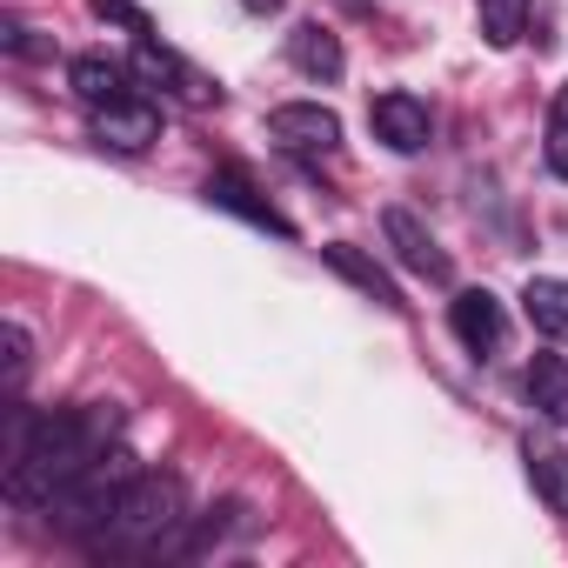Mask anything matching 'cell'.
<instances>
[{
    "mask_svg": "<svg viewBox=\"0 0 568 568\" xmlns=\"http://www.w3.org/2000/svg\"><path fill=\"white\" fill-rule=\"evenodd\" d=\"M288 61H295L308 81H322V88L348 74L342 34H335V28H322V21H295V28H288Z\"/></svg>",
    "mask_w": 568,
    "mask_h": 568,
    "instance_id": "cell-11",
    "label": "cell"
},
{
    "mask_svg": "<svg viewBox=\"0 0 568 568\" xmlns=\"http://www.w3.org/2000/svg\"><path fill=\"white\" fill-rule=\"evenodd\" d=\"M121 435V408L114 402H81V408H48L34 415L21 395H8V442H0V462H8V501L28 515H48V501Z\"/></svg>",
    "mask_w": 568,
    "mask_h": 568,
    "instance_id": "cell-1",
    "label": "cell"
},
{
    "mask_svg": "<svg viewBox=\"0 0 568 568\" xmlns=\"http://www.w3.org/2000/svg\"><path fill=\"white\" fill-rule=\"evenodd\" d=\"M94 141H101V148H121V154H141V148L161 141V108L141 101V94L108 101V108H94Z\"/></svg>",
    "mask_w": 568,
    "mask_h": 568,
    "instance_id": "cell-9",
    "label": "cell"
},
{
    "mask_svg": "<svg viewBox=\"0 0 568 568\" xmlns=\"http://www.w3.org/2000/svg\"><path fill=\"white\" fill-rule=\"evenodd\" d=\"M207 201H214V207H227V214H241V221H254V227H267V234H281V241H295V221L281 214L274 201H261V194H254V181H247V174H234V168H221V174L207 181Z\"/></svg>",
    "mask_w": 568,
    "mask_h": 568,
    "instance_id": "cell-10",
    "label": "cell"
},
{
    "mask_svg": "<svg viewBox=\"0 0 568 568\" xmlns=\"http://www.w3.org/2000/svg\"><path fill=\"white\" fill-rule=\"evenodd\" d=\"M267 141L281 154H302V161H328L342 148V114L322 108V101H281L267 114Z\"/></svg>",
    "mask_w": 568,
    "mask_h": 568,
    "instance_id": "cell-4",
    "label": "cell"
},
{
    "mask_svg": "<svg viewBox=\"0 0 568 568\" xmlns=\"http://www.w3.org/2000/svg\"><path fill=\"white\" fill-rule=\"evenodd\" d=\"M88 8H94L101 21H114V28H128L134 41H154V21H148V14L134 8V0H88Z\"/></svg>",
    "mask_w": 568,
    "mask_h": 568,
    "instance_id": "cell-20",
    "label": "cell"
},
{
    "mask_svg": "<svg viewBox=\"0 0 568 568\" xmlns=\"http://www.w3.org/2000/svg\"><path fill=\"white\" fill-rule=\"evenodd\" d=\"M128 61H108V54H74L68 61V88L88 101V108H108V101H128L134 88H128Z\"/></svg>",
    "mask_w": 568,
    "mask_h": 568,
    "instance_id": "cell-14",
    "label": "cell"
},
{
    "mask_svg": "<svg viewBox=\"0 0 568 568\" xmlns=\"http://www.w3.org/2000/svg\"><path fill=\"white\" fill-rule=\"evenodd\" d=\"M28 368H34V335L21 322H0V382H8V395L28 388Z\"/></svg>",
    "mask_w": 568,
    "mask_h": 568,
    "instance_id": "cell-17",
    "label": "cell"
},
{
    "mask_svg": "<svg viewBox=\"0 0 568 568\" xmlns=\"http://www.w3.org/2000/svg\"><path fill=\"white\" fill-rule=\"evenodd\" d=\"M521 468H528L535 495L548 501V515L568 521V448L548 442V435H521Z\"/></svg>",
    "mask_w": 568,
    "mask_h": 568,
    "instance_id": "cell-12",
    "label": "cell"
},
{
    "mask_svg": "<svg viewBox=\"0 0 568 568\" xmlns=\"http://www.w3.org/2000/svg\"><path fill=\"white\" fill-rule=\"evenodd\" d=\"M521 315H528L548 342H568V274H528Z\"/></svg>",
    "mask_w": 568,
    "mask_h": 568,
    "instance_id": "cell-15",
    "label": "cell"
},
{
    "mask_svg": "<svg viewBox=\"0 0 568 568\" xmlns=\"http://www.w3.org/2000/svg\"><path fill=\"white\" fill-rule=\"evenodd\" d=\"M134 475H141L134 448H128V442H108V448H101V455H94V462H88L54 501H48V528L68 535V541H88V535L108 521V508L121 501V488H128Z\"/></svg>",
    "mask_w": 568,
    "mask_h": 568,
    "instance_id": "cell-3",
    "label": "cell"
},
{
    "mask_svg": "<svg viewBox=\"0 0 568 568\" xmlns=\"http://www.w3.org/2000/svg\"><path fill=\"white\" fill-rule=\"evenodd\" d=\"M448 328H455V342H462L468 355H481V362L508 342V315H501V302H495L488 288H462V295L448 302Z\"/></svg>",
    "mask_w": 568,
    "mask_h": 568,
    "instance_id": "cell-8",
    "label": "cell"
},
{
    "mask_svg": "<svg viewBox=\"0 0 568 568\" xmlns=\"http://www.w3.org/2000/svg\"><path fill=\"white\" fill-rule=\"evenodd\" d=\"M368 128H375V141L395 148V154H422V148L435 141V114H428V101L408 94V88L375 94V101H368Z\"/></svg>",
    "mask_w": 568,
    "mask_h": 568,
    "instance_id": "cell-5",
    "label": "cell"
},
{
    "mask_svg": "<svg viewBox=\"0 0 568 568\" xmlns=\"http://www.w3.org/2000/svg\"><path fill=\"white\" fill-rule=\"evenodd\" d=\"M541 154H548V174H555V181H568V81H561V88H555V101H548Z\"/></svg>",
    "mask_w": 568,
    "mask_h": 568,
    "instance_id": "cell-19",
    "label": "cell"
},
{
    "mask_svg": "<svg viewBox=\"0 0 568 568\" xmlns=\"http://www.w3.org/2000/svg\"><path fill=\"white\" fill-rule=\"evenodd\" d=\"M187 528V488L181 475H161V468H141L121 501L108 508V521L81 541L94 561H168L174 535Z\"/></svg>",
    "mask_w": 568,
    "mask_h": 568,
    "instance_id": "cell-2",
    "label": "cell"
},
{
    "mask_svg": "<svg viewBox=\"0 0 568 568\" xmlns=\"http://www.w3.org/2000/svg\"><path fill=\"white\" fill-rule=\"evenodd\" d=\"M0 48L21 54V61H48V54H54V48H48V41H34V28H21V21H0Z\"/></svg>",
    "mask_w": 568,
    "mask_h": 568,
    "instance_id": "cell-21",
    "label": "cell"
},
{
    "mask_svg": "<svg viewBox=\"0 0 568 568\" xmlns=\"http://www.w3.org/2000/svg\"><path fill=\"white\" fill-rule=\"evenodd\" d=\"M528 8L535 0H481V41L488 48H515L521 28H528Z\"/></svg>",
    "mask_w": 568,
    "mask_h": 568,
    "instance_id": "cell-18",
    "label": "cell"
},
{
    "mask_svg": "<svg viewBox=\"0 0 568 568\" xmlns=\"http://www.w3.org/2000/svg\"><path fill=\"white\" fill-rule=\"evenodd\" d=\"M241 8H247L254 21H267V14H281V0H241Z\"/></svg>",
    "mask_w": 568,
    "mask_h": 568,
    "instance_id": "cell-22",
    "label": "cell"
},
{
    "mask_svg": "<svg viewBox=\"0 0 568 568\" xmlns=\"http://www.w3.org/2000/svg\"><path fill=\"white\" fill-rule=\"evenodd\" d=\"M322 254H328V267H335L342 281H355V288H362L368 302H382V308H395V315L408 308V302H402V288H395V274H388L382 261H368V254H362L355 241H328Z\"/></svg>",
    "mask_w": 568,
    "mask_h": 568,
    "instance_id": "cell-13",
    "label": "cell"
},
{
    "mask_svg": "<svg viewBox=\"0 0 568 568\" xmlns=\"http://www.w3.org/2000/svg\"><path fill=\"white\" fill-rule=\"evenodd\" d=\"M141 81H154V88H168L174 101H187V108H214L221 101V88L201 74V68H187L174 48H161V41H134V61H128Z\"/></svg>",
    "mask_w": 568,
    "mask_h": 568,
    "instance_id": "cell-6",
    "label": "cell"
},
{
    "mask_svg": "<svg viewBox=\"0 0 568 568\" xmlns=\"http://www.w3.org/2000/svg\"><path fill=\"white\" fill-rule=\"evenodd\" d=\"M521 382H528L535 415H541V422H555V428H568V355H535Z\"/></svg>",
    "mask_w": 568,
    "mask_h": 568,
    "instance_id": "cell-16",
    "label": "cell"
},
{
    "mask_svg": "<svg viewBox=\"0 0 568 568\" xmlns=\"http://www.w3.org/2000/svg\"><path fill=\"white\" fill-rule=\"evenodd\" d=\"M382 234H388V247H395V261H402L408 274H422V281H455V261H448V247L428 234L422 214L388 207V214H382Z\"/></svg>",
    "mask_w": 568,
    "mask_h": 568,
    "instance_id": "cell-7",
    "label": "cell"
}]
</instances>
